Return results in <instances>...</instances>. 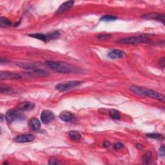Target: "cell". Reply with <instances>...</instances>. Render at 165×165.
<instances>
[{
	"mask_svg": "<svg viewBox=\"0 0 165 165\" xmlns=\"http://www.w3.org/2000/svg\"><path fill=\"white\" fill-rule=\"evenodd\" d=\"M45 64L52 71L58 73L71 74L78 72V69L76 67L64 62L47 61L45 62Z\"/></svg>",
	"mask_w": 165,
	"mask_h": 165,
	"instance_id": "obj_1",
	"label": "cell"
},
{
	"mask_svg": "<svg viewBox=\"0 0 165 165\" xmlns=\"http://www.w3.org/2000/svg\"><path fill=\"white\" fill-rule=\"evenodd\" d=\"M129 89L133 93L139 95V96H145L164 101V97L163 95L153 90L136 85H132L129 87Z\"/></svg>",
	"mask_w": 165,
	"mask_h": 165,
	"instance_id": "obj_2",
	"label": "cell"
},
{
	"mask_svg": "<svg viewBox=\"0 0 165 165\" xmlns=\"http://www.w3.org/2000/svg\"><path fill=\"white\" fill-rule=\"evenodd\" d=\"M151 40L146 36H132L125 38H122L118 40V43L120 44H130L136 45L139 43H150Z\"/></svg>",
	"mask_w": 165,
	"mask_h": 165,
	"instance_id": "obj_3",
	"label": "cell"
},
{
	"mask_svg": "<svg viewBox=\"0 0 165 165\" xmlns=\"http://www.w3.org/2000/svg\"><path fill=\"white\" fill-rule=\"evenodd\" d=\"M5 118L8 123H11L15 121H20L23 120L25 116L23 114L20 112L18 110H11L8 111L5 115Z\"/></svg>",
	"mask_w": 165,
	"mask_h": 165,
	"instance_id": "obj_4",
	"label": "cell"
},
{
	"mask_svg": "<svg viewBox=\"0 0 165 165\" xmlns=\"http://www.w3.org/2000/svg\"><path fill=\"white\" fill-rule=\"evenodd\" d=\"M83 82L79 81H70L64 83H59L56 87V89L60 92H64L80 85Z\"/></svg>",
	"mask_w": 165,
	"mask_h": 165,
	"instance_id": "obj_5",
	"label": "cell"
},
{
	"mask_svg": "<svg viewBox=\"0 0 165 165\" xmlns=\"http://www.w3.org/2000/svg\"><path fill=\"white\" fill-rule=\"evenodd\" d=\"M20 79H21V76L18 73L12 72H2L0 74V79L1 80H15Z\"/></svg>",
	"mask_w": 165,
	"mask_h": 165,
	"instance_id": "obj_6",
	"label": "cell"
},
{
	"mask_svg": "<svg viewBox=\"0 0 165 165\" xmlns=\"http://www.w3.org/2000/svg\"><path fill=\"white\" fill-rule=\"evenodd\" d=\"M55 118L54 114L50 111H43L41 114V119L43 123L48 124L52 121Z\"/></svg>",
	"mask_w": 165,
	"mask_h": 165,
	"instance_id": "obj_7",
	"label": "cell"
},
{
	"mask_svg": "<svg viewBox=\"0 0 165 165\" xmlns=\"http://www.w3.org/2000/svg\"><path fill=\"white\" fill-rule=\"evenodd\" d=\"M142 18L144 19H153L157 21H162L163 23L164 22V15L160 14L158 13H149L144 14L142 16Z\"/></svg>",
	"mask_w": 165,
	"mask_h": 165,
	"instance_id": "obj_8",
	"label": "cell"
},
{
	"mask_svg": "<svg viewBox=\"0 0 165 165\" xmlns=\"http://www.w3.org/2000/svg\"><path fill=\"white\" fill-rule=\"evenodd\" d=\"M34 136L32 134H26L21 135V136H18L14 138V141L19 143H28L34 141Z\"/></svg>",
	"mask_w": 165,
	"mask_h": 165,
	"instance_id": "obj_9",
	"label": "cell"
},
{
	"mask_svg": "<svg viewBox=\"0 0 165 165\" xmlns=\"http://www.w3.org/2000/svg\"><path fill=\"white\" fill-rule=\"evenodd\" d=\"M35 107V104L32 102L26 101L20 103L17 107V110L19 111H31Z\"/></svg>",
	"mask_w": 165,
	"mask_h": 165,
	"instance_id": "obj_10",
	"label": "cell"
},
{
	"mask_svg": "<svg viewBox=\"0 0 165 165\" xmlns=\"http://www.w3.org/2000/svg\"><path fill=\"white\" fill-rule=\"evenodd\" d=\"M59 118L64 122H71L74 119H75V116L71 112L64 111L60 114Z\"/></svg>",
	"mask_w": 165,
	"mask_h": 165,
	"instance_id": "obj_11",
	"label": "cell"
},
{
	"mask_svg": "<svg viewBox=\"0 0 165 165\" xmlns=\"http://www.w3.org/2000/svg\"><path fill=\"white\" fill-rule=\"evenodd\" d=\"M74 1H68V2H66L63 3L62 5H60V7L57 10L56 13V14H61L63 12H66L67 11H68V9L72 7V6L74 5Z\"/></svg>",
	"mask_w": 165,
	"mask_h": 165,
	"instance_id": "obj_12",
	"label": "cell"
},
{
	"mask_svg": "<svg viewBox=\"0 0 165 165\" xmlns=\"http://www.w3.org/2000/svg\"><path fill=\"white\" fill-rule=\"evenodd\" d=\"M30 76L32 77H46L50 76V74L45 72V71H43V70H34V71H32V72H29L27 73Z\"/></svg>",
	"mask_w": 165,
	"mask_h": 165,
	"instance_id": "obj_13",
	"label": "cell"
},
{
	"mask_svg": "<svg viewBox=\"0 0 165 165\" xmlns=\"http://www.w3.org/2000/svg\"><path fill=\"white\" fill-rule=\"evenodd\" d=\"M124 56V52L120 50H113V51L108 52V57L112 59H116L121 58Z\"/></svg>",
	"mask_w": 165,
	"mask_h": 165,
	"instance_id": "obj_14",
	"label": "cell"
},
{
	"mask_svg": "<svg viewBox=\"0 0 165 165\" xmlns=\"http://www.w3.org/2000/svg\"><path fill=\"white\" fill-rule=\"evenodd\" d=\"M29 125L33 131H38L41 127V122L38 118L33 117L30 121Z\"/></svg>",
	"mask_w": 165,
	"mask_h": 165,
	"instance_id": "obj_15",
	"label": "cell"
},
{
	"mask_svg": "<svg viewBox=\"0 0 165 165\" xmlns=\"http://www.w3.org/2000/svg\"><path fill=\"white\" fill-rule=\"evenodd\" d=\"M28 36L30 37H32L34 38H36L39 40H41L43 41L46 42L47 41H48L49 37L48 34H29Z\"/></svg>",
	"mask_w": 165,
	"mask_h": 165,
	"instance_id": "obj_16",
	"label": "cell"
},
{
	"mask_svg": "<svg viewBox=\"0 0 165 165\" xmlns=\"http://www.w3.org/2000/svg\"><path fill=\"white\" fill-rule=\"evenodd\" d=\"M68 136L71 139L74 140V141H78L81 138V134H80L78 132L76 131H71L68 133Z\"/></svg>",
	"mask_w": 165,
	"mask_h": 165,
	"instance_id": "obj_17",
	"label": "cell"
},
{
	"mask_svg": "<svg viewBox=\"0 0 165 165\" xmlns=\"http://www.w3.org/2000/svg\"><path fill=\"white\" fill-rule=\"evenodd\" d=\"M110 116L114 120H120L121 119V114L120 113L116 111V110H111L110 111Z\"/></svg>",
	"mask_w": 165,
	"mask_h": 165,
	"instance_id": "obj_18",
	"label": "cell"
},
{
	"mask_svg": "<svg viewBox=\"0 0 165 165\" xmlns=\"http://www.w3.org/2000/svg\"><path fill=\"white\" fill-rule=\"evenodd\" d=\"M152 157V153L151 152H147L142 157L143 162L145 164H148L150 162Z\"/></svg>",
	"mask_w": 165,
	"mask_h": 165,
	"instance_id": "obj_19",
	"label": "cell"
},
{
	"mask_svg": "<svg viewBox=\"0 0 165 165\" xmlns=\"http://www.w3.org/2000/svg\"><path fill=\"white\" fill-rule=\"evenodd\" d=\"M147 136L150 137V138H152L156 140H159V141H161V140H163L164 137L163 135L160 134H157V133H151V134H147Z\"/></svg>",
	"mask_w": 165,
	"mask_h": 165,
	"instance_id": "obj_20",
	"label": "cell"
},
{
	"mask_svg": "<svg viewBox=\"0 0 165 165\" xmlns=\"http://www.w3.org/2000/svg\"><path fill=\"white\" fill-rule=\"evenodd\" d=\"M117 19V17L112 16V15H105V16H103L101 19H100V21H113L116 20Z\"/></svg>",
	"mask_w": 165,
	"mask_h": 165,
	"instance_id": "obj_21",
	"label": "cell"
},
{
	"mask_svg": "<svg viewBox=\"0 0 165 165\" xmlns=\"http://www.w3.org/2000/svg\"><path fill=\"white\" fill-rule=\"evenodd\" d=\"M0 23H1V26H11L12 25V22L11 20L8 19L7 18L5 17H1V19H0Z\"/></svg>",
	"mask_w": 165,
	"mask_h": 165,
	"instance_id": "obj_22",
	"label": "cell"
},
{
	"mask_svg": "<svg viewBox=\"0 0 165 165\" xmlns=\"http://www.w3.org/2000/svg\"><path fill=\"white\" fill-rule=\"evenodd\" d=\"M111 37V34H99L97 36L98 39L99 40H101V41H104V40L108 39Z\"/></svg>",
	"mask_w": 165,
	"mask_h": 165,
	"instance_id": "obj_23",
	"label": "cell"
},
{
	"mask_svg": "<svg viewBox=\"0 0 165 165\" xmlns=\"http://www.w3.org/2000/svg\"><path fill=\"white\" fill-rule=\"evenodd\" d=\"M60 164V163L58 160L54 157L51 158V159L49 160V162H48V164H52V165H57V164Z\"/></svg>",
	"mask_w": 165,
	"mask_h": 165,
	"instance_id": "obj_24",
	"label": "cell"
},
{
	"mask_svg": "<svg viewBox=\"0 0 165 165\" xmlns=\"http://www.w3.org/2000/svg\"><path fill=\"white\" fill-rule=\"evenodd\" d=\"M123 147V144L121 142H119V143H117L115 144V145H114V148L116 149V150H119V149H121Z\"/></svg>",
	"mask_w": 165,
	"mask_h": 165,
	"instance_id": "obj_25",
	"label": "cell"
},
{
	"mask_svg": "<svg viewBox=\"0 0 165 165\" xmlns=\"http://www.w3.org/2000/svg\"><path fill=\"white\" fill-rule=\"evenodd\" d=\"M159 152H160V155H161V156H164V146H162L161 148H159Z\"/></svg>",
	"mask_w": 165,
	"mask_h": 165,
	"instance_id": "obj_26",
	"label": "cell"
},
{
	"mask_svg": "<svg viewBox=\"0 0 165 165\" xmlns=\"http://www.w3.org/2000/svg\"><path fill=\"white\" fill-rule=\"evenodd\" d=\"M103 147H104V148H108V147H109L110 146H111V143H110V142L108 141H104L103 143Z\"/></svg>",
	"mask_w": 165,
	"mask_h": 165,
	"instance_id": "obj_27",
	"label": "cell"
},
{
	"mask_svg": "<svg viewBox=\"0 0 165 165\" xmlns=\"http://www.w3.org/2000/svg\"><path fill=\"white\" fill-rule=\"evenodd\" d=\"M8 63V61L7 59H4L3 58H1V63L2 64H3V63Z\"/></svg>",
	"mask_w": 165,
	"mask_h": 165,
	"instance_id": "obj_28",
	"label": "cell"
},
{
	"mask_svg": "<svg viewBox=\"0 0 165 165\" xmlns=\"http://www.w3.org/2000/svg\"><path fill=\"white\" fill-rule=\"evenodd\" d=\"M160 64H161V65L164 67V58H163L161 59V61H160Z\"/></svg>",
	"mask_w": 165,
	"mask_h": 165,
	"instance_id": "obj_29",
	"label": "cell"
},
{
	"mask_svg": "<svg viewBox=\"0 0 165 165\" xmlns=\"http://www.w3.org/2000/svg\"><path fill=\"white\" fill-rule=\"evenodd\" d=\"M136 147H137V148H139V150H141V149H142L143 148V147L141 145V144H137V145H136Z\"/></svg>",
	"mask_w": 165,
	"mask_h": 165,
	"instance_id": "obj_30",
	"label": "cell"
}]
</instances>
